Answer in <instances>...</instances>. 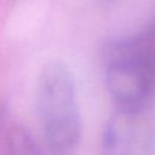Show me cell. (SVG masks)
<instances>
[{"mask_svg":"<svg viewBox=\"0 0 155 155\" xmlns=\"http://www.w3.org/2000/svg\"><path fill=\"white\" fill-rule=\"evenodd\" d=\"M93 1H96L98 4H109V2H113L115 0H93Z\"/></svg>","mask_w":155,"mask_h":155,"instance_id":"5","label":"cell"},{"mask_svg":"<svg viewBox=\"0 0 155 155\" xmlns=\"http://www.w3.org/2000/svg\"><path fill=\"white\" fill-rule=\"evenodd\" d=\"M2 115H4V105H2V103H1V101H0V121H1V119H2Z\"/></svg>","mask_w":155,"mask_h":155,"instance_id":"6","label":"cell"},{"mask_svg":"<svg viewBox=\"0 0 155 155\" xmlns=\"http://www.w3.org/2000/svg\"><path fill=\"white\" fill-rule=\"evenodd\" d=\"M105 85L120 108H145L155 92V18L107 51Z\"/></svg>","mask_w":155,"mask_h":155,"instance_id":"1","label":"cell"},{"mask_svg":"<svg viewBox=\"0 0 155 155\" xmlns=\"http://www.w3.org/2000/svg\"><path fill=\"white\" fill-rule=\"evenodd\" d=\"M8 155H46L36 139L24 127H12L7 134Z\"/></svg>","mask_w":155,"mask_h":155,"instance_id":"4","label":"cell"},{"mask_svg":"<svg viewBox=\"0 0 155 155\" xmlns=\"http://www.w3.org/2000/svg\"><path fill=\"white\" fill-rule=\"evenodd\" d=\"M36 110L52 154L73 153L80 140L81 120L74 79L64 63L51 61L42 67L36 84Z\"/></svg>","mask_w":155,"mask_h":155,"instance_id":"2","label":"cell"},{"mask_svg":"<svg viewBox=\"0 0 155 155\" xmlns=\"http://www.w3.org/2000/svg\"><path fill=\"white\" fill-rule=\"evenodd\" d=\"M102 155H155V117L148 108H119L102 133Z\"/></svg>","mask_w":155,"mask_h":155,"instance_id":"3","label":"cell"}]
</instances>
